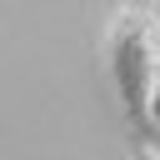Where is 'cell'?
<instances>
[{"label": "cell", "instance_id": "6da1fadb", "mask_svg": "<svg viewBox=\"0 0 160 160\" xmlns=\"http://www.w3.org/2000/svg\"><path fill=\"white\" fill-rule=\"evenodd\" d=\"M105 70L120 95L135 140H155V85H160V20L155 0H120L105 25Z\"/></svg>", "mask_w": 160, "mask_h": 160}, {"label": "cell", "instance_id": "7a4b0ae2", "mask_svg": "<svg viewBox=\"0 0 160 160\" xmlns=\"http://www.w3.org/2000/svg\"><path fill=\"white\" fill-rule=\"evenodd\" d=\"M135 160H160V150H155L150 140H135Z\"/></svg>", "mask_w": 160, "mask_h": 160}]
</instances>
